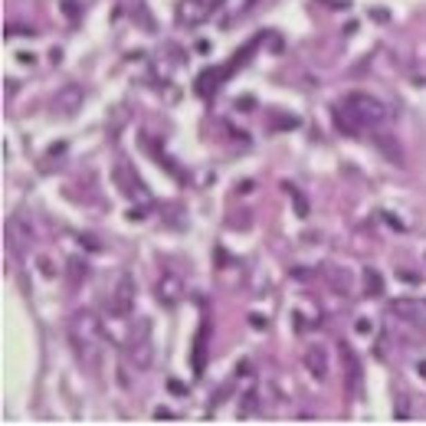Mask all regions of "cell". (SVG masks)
I'll return each instance as SVG.
<instances>
[{
	"label": "cell",
	"mask_w": 426,
	"mask_h": 426,
	"mask_svg": "<svg viewBox=\"0 0 426 426\" xmlns=\"http://www.w3.org/2000/svg\"><path fill=\"white\" fill-rule=\"evenodd\" d=\"M33 243H37V223H33V216H30V210H17L7 220V246L20 259V256H26V252L33 250Z\"/></svg>",
	"instance_id": "obj_3"
},
{
	"label": "cell",
	"mask_w": 426,
	"mask_h": 426,
	"mask_svg": "<svg viewBox=\"0 0 426 426\" xmlns=\"http://www.w3.org/2000/svg\"><path fill=\"white\" fill-rule=\"evenodd\" d=\"M302 364H305V371L322 384V380H328V354L322 344H312V348H305V358H302Z\"/></svg>",
	"instance_id": "obj_10"
},
{
	"label": "cell",
	"mask_w": 426,
	"mask_h": 426,
	"mask_svg": "<svg viewBox=\"0 0 426 426\" xmlns=\"http://www.w3.org/2000/svg\"><path fill=\"white\" fill-rule=\"evenodd\" d=\"M39 266H43V272H46V276H53V272H56V269L46 263V256H39Z\"/></svg>",
	"instance_id": "obj_25"
},
{
	"label": "cell",
	"mask_w": 426,
	"mask_h": 426,
	"mask_svg": "<svg viewBox=\"0 0 426 426\" xmlns=\"http://www.w3.org/2000/svg\"><path fill=\"white\" fill-rule=\"evenodd\" d=\"M82 102H86L82 86L69 82L66 89H59V92H56V99H53V115H59V118H73V115L82 109Z\"/></svg>",
	"instance_id": "obj_8"
},
{
	"label": "cell",
	"mask_w": 426,
	"mask_h": 426,
	"mask_svg": "<svg viewBox=\"0 0 426 426\" xmlns=\"http://www.w3.org/2000/svg\"><path fill=\"white\" fill-rule=\"evenodd\" d=\"M167 390H171V393H177V397H187V387H184L180 380H167Z\"/></svg>",
	"instance_id": "obj_20"
},
{
	"label": "cell",
	"mask_w": 426,
	"mask_h": 426,
	"mask_svg": "<svg viewBox=\"0 0 426 426\" xmlns=\"http://www.w3.org/2000/svg\"><path fill=\"white\" fill-rule=\"evenodd\" d=\"M400 279H403V282H416V276H414V272H407V269H400Z\"/></svg>",
	"instance_id": "obj_28"
},
{
	"label": "cell",
	"mask_w": 426,
	"mask_h": 426,
	"mask_svg": "<svg viewBox=\"0 0 426 426\" xmlns=\"http://www.w3.org/2000/svg\"><path fill=\"white\" fill-rule=\"evenodd\" d=\"M216 10V0H177V24L197 26Z\"/></svg>",
	"instance_id": "obj_7"
},
{
	"label": "cell",
	"mask_w": 426,
	"mask_h": 426,
	"mask_svg": "<svg viewBox=\"0 0 426 426\" xmlns=\"http://www.w3.org/2000/svg\"><path fill=\"white\" fill-rule=\"evenodd\" d=\"M128 361H131V367H138V371H148L151 364H154V344L148 338V328H135V335L128 341Z\"/></svg>",
	"instance_id": "obj_6"
},
{
	"label": "cell",
	"mask_w": 426,
	"mask_h": 426,
	"mask_svg": "<svg viewBox=\"0 0 426 426\" xmlns=\"http://www.w3.org/2000/svg\"><path fill=\"white\" fill-rule=\"evenodd\" d=\"M328 279L335 282L338 292H354V276L348 269H338V266H328Z\"/></svg>",
	"instance_id": "obj_18"
},
{
	"label": "cell",
	"mask_w": 426,
	"mask_h": 426,
	"mask_svg": "<svg viewBox=\"0 0 426 426\" xmlns=\"http://www.w3.org/2000/svg\"><path fill=\"white\" fill-rule=\"evenodd\" d=\"M390 312L416 328H426V299H397L390 305Z\"/></svg>",
	"instance_id": "obj_9"
},
{
	"label": "cell",
	"mask_w": 426,
	"mask_h": 426,
	"mask_svg": "<svg viewBox=\"0 0 426 426\" xmlns=\"http://www.w3.org/2000/svg\"><path fill=\"white\" fill-rule=\"evenodd\" d=\"M115 184H118V190L125 194V197H131V201L138 203H148V190H145V184L138 180V174H135V167L128 161H118L115 164Z\"/></svg>",
	"instance_id": "obj_5"
},
{
	"label": "cell",
	"mask_w": 426,
	"mask_h": 426,
	"mask_svg": "<svg viewBox=\"0 0 426 426\" xmlns=\"http://www.w3.org/2000/svg\"><path fill=\"white\" fill-rule=\"evenodd\" d=\"M256 3H259V0H223V3H220V10H223V24L220 26H233L237 20H243Z\"/></svg>",
	"instance_id": "obj_13"
},
{
	"label": "cell",
	"mask_w": 426,
	"mask_h": 426,
	"mask_svg": "<svg viewBox=\"0 0 426 426\" xmlns=\"http://www.w3.org/2000/svg\"><path fill=\"white\" fill-rule=\"evenodd\" d=\"M154 292H158V302H161V305L174 308L177 302L184 299V282H180L177 276H164L161 282H158V288H154Z\"/></svg>",
	"instance_id": "obj_12"
},
{
	"label": "cell",
	"mask_w": 426,
	"mask_h": 426,
	"mask_svg": "<svg viewBox=\"0 0 426 426\" xmlns=\"http://www.w3.org/2000/svg\"><path fill=\"white\" fill-rule=\"evenodd\" d=\"M374 145L380 148V154L387 158L390 164H403V148H400V141L393 138V135H387V131H380L374 138Z\"/></svg>",
	"instance_id": "obj_15"
},
{
	"label": "cell",
	"mask_w": 426,
	"mask_h": 426,
	"mask_svg": "<svg viewBox=\"0 0 426 426\" xmlns=\"http://www.w3.org/2000/svg\"><path fill=\"white\" fill-rule=\"evenodd\" d=\"M69 338H73V348L79 351V358L86 364L99 361L102 354V318L99 312H92V308H79V312H73V318H69Z\"/></svg>",
	"instance_id": "obj_2"
},
{
	"label": "cell",
	"mask_w": 426,
	"mask_h": 426,
	"mask_svg": "<svg viewBox=\"0 0 426 426\" xmlns=\"http://www.w3.org/2000/svg\"><path fill=\"white\" fill-rule=\"evenodd\" d=\"M226 79L223 69H207V73L197 75V82H194V92L201 95V99H213V92H216V86Z\"/></svg>",
	"instance_id": "obj_14"
},
{
	"label": "cell",
	"mask_w": 426,
	"mask_h": 426,
	"mask_svg": "<svg viewBox=\"0 0 426 426\" xmlns=\"http://www.w3.org/2000/svg\"><path fill=\"white\" fill-rule=\"evenodd\" d=\"M358 331H361V335H367V331H371V322H364V318H361V322H358Z\"/></svg>",
	"instance_id": "obj_27"
},
{
	"label": "cell",
	"mask_w": 426,
	"mask_h": 426,
	"mask_svg": "<svg viewBox=\"0 0 426 426\" xmlns=\"http://www.w3.org/2000/svg\"><path fill=\"white\" fill-rule=\"evenodd\" d=\"M237 105H239V109H243V112H246V109H252V99H250V95H243V99H239Z\"/></svg>",
	"instance_id": "obj_26"
},
{
	"label": "cell",
	"mask_w": 426,
	"mask_h": 426,
	"mask_svg": "<svg viewBox=\"0 0 426 426\" xmlns=\"http://www.w3.org/2000/svg\"><path fill=\"white\" fill-rule=\"evenodd\" d=\"M335 125L344 135H361L364 128H384L387 125V105L367 92H351L331 109Z\"/></svg>",
	"instance_id": "obj_1"
},
{
	"label": "cell",
	"mask_w": 426,
	"mask_h": 426,
	"mask_svg": "<svg viewBox=\"0 0 426 426\" xmlns=\"http://www.w3.org/2000/svg\"><path fill=\"white\" fill-rule=\"evenodd\" d=\"M364 295H371V299H377L380 292H384V276L377 272L374 266H364Z\"/></svg>",
	"instance_id": "obj_17"
},
{
	"label": "cell",
	"mask_w": 426,
	"mask_h": 426,
	"mask_svg": "<svg viewBox=\"0 0 426 426\" xmlns=\"http://www.w3.org/2000/svg\"><path fill=\"white\" fill-rule=\"evenodd\" d=\"M135 295H138L135 279L128 276V272H122L112 286V312L118 315V318H128V315L135 312Z\"/></svg>",
	"instance_id": "obj_4"
},
{
	"label": "cell",
	"mask_w": 426,
	"mask_h": 426,
	"mask_svg": "<svg viewBox=\"0 0 426 426\" xmlns=\"http://www.w3.org/2000/svg\"><path fill=\"white\" fill-rule=\"evenodd\" d=\"M420 377H426V361H420Z\"/></svg>",
	"instance_id": "obj_29"
},
{
	"label": "cell",
	"mask_w": 426,
	"mask_h": 426,
	"mask_svg": "<svg viewBox=\"0 0 426 426\" xmlns=\"http://www.w3.org/2000/svg\"><path fill=\"white\" fill-rule=\"evenodd\" d=\"M63 10H69L73 17H79V3H75V0H63Z\"/></svg>",
	"instance_id": "obj_23"
},
{
	"label": "cell",
	"mask_w": 426,
	"mask_h": 426,
	"mask_svg": "<svg viewBox=\"0 0 426 426\" xmlns=\"http://www.w3.org/2000/svg\"><path fill=\"white\" fill-rule=\"evenodd\" d=\"M410 416V403H403V397H397V420H407Z\"/></svg>",
	"instance_id": "obj_22"
},
{
	"label": "cell",
	"mask_w": 426,
	"mask_h": 426,
	"mask_svg": "<svg viewBox=\"0 0 426 426\" xmlns=\"http://www.w3.org/2000/svg\"><path fill=\"white\" fill-rule=\"evenodd\" d=\"M252 407H256V397H252V393H246V397H243V407H239V416H246Z\"/></svg>",
	"instance_id": "obj_21"
},
{
	"label": "cell",
	"mask_w": 426,
	"mask_h": 426,
	"mask_svg": "<svg viewBox=\"0 0 426 426\" xmlns=\"http://www.w3.org/2000/svg\"><path fill=\"white\" fill-rule=\"evenodd\" d=\"M184 66V56L177 53V46H164L158 56H154V75L158 79H167V75L174 73V69H180Z\"/></svg>",
	"instance_id": "obj_11"
},
{
	"label": "cell",
	"mask_w": 426,
	"mask_h": 426,
	"mask_svg": "<svg viewBox=\"0 0 426 426\" xmlns=\"http://www.w3.org/2000/svg\"><path fill=\"white\" fill-rule=\"evenodd\" d=\"M66 279H69L73 288H79L89 279V263L82 256H69V259H66Z\"/></svg>",
	"instance_id": "obj_16"
},
{
	"label": "cell",
	"mask_w": 426,
	"mask_h": 426,
	"mask_svg": "<svg viewBox=\"0 0 426 426\" xmlns=\"http://www.w3.org/2000/svg\"><path fill=\"white\" fill-rule=\"evenodd\" d=\"M207 344H210V322H203V328H201V344L194 348V371H197V374L203 371V354H207Z\"/></svg>",
	"instance_id": "obj_19"
},
{
	"label": "cell",
	"mask_w": 426,
	"mask_h": 426,
	"mask_svg": "<svg viewBox=\"0 0 426 426\" xmlns=\"http://www.w3.org/2000/svg\"><path fill=\"white\" fill-rule=\"evenodd\" d=\"M154 416H158V420H174V414H171V410H164V407L161 410H154Z\"/></svg>",
	"instance_id": "obj_24"
}]
</instances>
